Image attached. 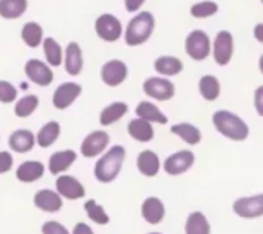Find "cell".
<instances>
[{"instance_id": "obj_25", "label": "cell", "mask_w": 263, "mask_h": 234, "mask_svg": "<svg viewBox=\"0 0 263 234\" xmlns=\"http://www.w3.org/2000/svg\"><path fill=\"white\" fill-rule=\"evenodd\" d=\"M44 172H45V166H44V163H41V161H33V160H30V161H24L19 168H17V171H16V177H17V180L19 182H24V183H33V182H36V180H39L42 175H44Z\"/></svg>"}, {"instance_id": "obj_17", "label": "cell", "mask_w": 263, "mask_h": 234, "mask_svg": "<svg viewBox=\"0 0 263 234\" xmlns=\"http://www.w3.org/2000/svg\"><path fill=\"white\" fill-rule=\"evenodd\" d=\"M62 195L58 191L51 189H41L34 195V205L36 208L45 211V212H58L62 208Z\"/></svg>"}, {"instance_id": "obj_36", "label": "cell", "mask_w": 263, "mask_h": 234, "mask_svg": "<svg viewBox=\"0 0 263 234\" xmlns=\"http://www.w3.org/2000/svg\"><path fill=\"white\" fill-rule=\"evenodd\" d=\"M17 99V88L8 82V81H0V102L10 104Z\"/></svg>"}, {"instance_id": "obj_21", "label": "cell", "mask_w": 263, "mask_h": 234, "mask_svg": "<svg viewBox=\"0 0 263 234\" xmlns=\"http://www.w3.org/2000/svg\"><path fill=\"white\" fill-rule=\"evenodd\" d=\"M137 168L143 175L155 177V175H158V172L161 169L160 157L154 151H149V149L141 151L138 154V158H137Z\"/></svg>"}, {"instance_id": "obj_37", "label": "cell", "mask_w": 263, "mask_h": 234, "mask_svg": "<svg viewBox=\"0 0 263 234\" xmlns=\"http://www.w3.org/2000/svg\"><path fill=\"white\" fill-rule=\"evenodd\" d=\"M42 234H70V232L62 223L56 220H48L42 225Z\"/></svg>"}, {"instance_id": "obj_32", "label": "cell", "mask_w": 263, "mask_h": 234, "mask_svg": "<svg viewBox=\"0 0 263 234\" xmlns=\"http://www.w3.org/2000/svg\"><path fill=\"white\" fill-rule=\"evenodd\" d=\"M22 39L30 48H37L44 44V30L37 22H27L22 28Z\"/></svg>"}, {"instance_id": "obj_16", "label": "cell", "mask_w": 263, "mask_h": 234, "mask_svg": "<svg viewBox=\"0 0 263 234\" xmlns=\"http://www.w3.org/2000/svg\"><path fill=\"white\" fill-rule=\"evenodd\" d=\"M141 214L143 219L151 223V225H158L163 222L166 215V208L164 203L158 197H147L141 206Z\"/></svg>"}, {"instance_id": "obj_29", "label": "cell", "mask_w": 263, "mask_h": 234, "mask_svg": "<svg viewBox=\"0 0 263 234\" xmlns=\"http://www.w3.org/2000/svg\"><path fill=\"white\" fill-rule=\"evenodd\" d=\"M61 135V124L58 121H48L47 124H44L41 128V131L37 132V145L42 149H47L50 146H53L56 143V140Z\"/></svg>"}, {"instance_id": "obj_30", "label": "cell", "mask_w": 263, "mask_h": 234, "mask_svg": "<svg viewBox=\"0 0 263 234\" xmlns=\"http://www.w3.org/2000/svg\"><path fill=\"white\" fill-rule=\"evenodd\" d=\"M184 232L186 234H211V225L206 215L200 211L191 212L186 219Z\"/></svg>"}, {"instance_id": "obj_42", "label": "cell", "mask_w": 263, "mask_h": 234, "mask_svg": "<svg viewBox=\"0 0 263 234\" xmlns=\"http://www.w3.org/2000/svg\"><path fill=\"white\" fill-rule=\"evenodd\" d=\"M254 38L257 39V42L263 45V24L261 22L254 27Z\"/></svg>"}, {"instance_id": "obj_23", "label": "cell", "mask_w": 263, "mask_h": 234, "mask_svg": "<svg viewBox=\"0 0 263 234\" xmlns=\"http://www.w3.org/2000/svg\"><path fill=\"white\" fill-rule=\"evenodd\" d=\"M78 155L74 151L71 149H65V151H59L54 152L50 160H48V169L53 175H58L61 172H65L67 169L71 168V165L76 161Z\"/></svg>"}, {"instance_id": "obj_43", "label": "cell", "mask_w": 263, "mask_h": 234, "mask_svg": "<svg viewBox=\"0 0 263 234\" xmlns=\"http://www.w3.org/2000/svg\"><path fill=\"white\" fill-rule=\"evenodd\" d=\"M258 70H260V73L263 75V55L258 58Z\"/></svg>"}, {"instance_id": "obj_11", "label": "cell", "mask_w": 263, "mask_h": 234, "mask_svg": "<svg viewBox=\"0 0 263 234\" xmlns=\"http://www.w3.org/2000/svg\"><path fill=\"white\" fill-rule=\"evenodd\" d=\"M25 75L28 76V79L31 82H34L36 85H41V87L50 85L54 79V75H53V70L50 68V65L41 59H30L25 64Z\"/></svg>"}, {"instance_id": "obj_3", "label": "cell", "mask_w": 263, "mask_h": 234, "mask_svg": "<svg viewBox=\"0 0 263 234\" xmlns=\"http://www.w3.org/2000/svg\"><path fill=\"white\" fill-rule=\"evenodd\" d=\"M125 160V149L119 145L110 148L95 165V177L101 183H110L113 182L124 165Z\"/></svg>"}, {"instance_id": "obj_22", "label": "cell", "mask_w": 263, "mask_h": 234, "mask_svg": "<svg viewBox=\"0 0 263 234\" xmlns=\"http://www.w3.org/2000/svg\"><path fill=\"white\" fill-rule=\"evenodd\" d=\"M135 112H137L138 118L151 121L152 124L154 123H157V124H167V121H169V118L164 115V112H161V109L157 104L151 102V101H141L137 105Z\"/></svg>"}, {"instance_id": "obj_7", "label": "cell", "mask_w": 263, "mask_h": 234, "mask_svg": "<svg viewBox=\"0 0 263 234\" xmlns=\"http://www.w3.org/2000/svg\"><path fill=\"white\" fill-rule=\"evenodd\" d=\"M212 56L215 64L224 67L231 62L234 56V36L228 30H221L217 33L212 44Z\"/></svg>"}, {"instance_id": "obj_34", "label": "cell", "mask_w": 263, "mask_h": 234, "mask_svg": "<svg viewBox=\"0 0 263 234\" xmlns=\"http://www.w3.org/2000/svg\"><path fill=\"white\" fill-rule=\"evenodd\" d=\"M37 107H39V98L36 95H27L16 102L14 113L19 118H28Z\"/></svg>"}, {"instance_id": "obj_15", "label": "cell", "mask_w": 263, "mask_h": 234, "mask_svg": "<svg viewBox=\"0 0 263 234\" xmlns=\"http://www.w3.org/2000/svg\"><path fill=\"white\" fill-rule=\"evenodd\" d=\"M64 64H65V71L70 76H78L82 68H84V56L82 50L78 42H70L65 48L64 55Z\"/></svg>"}, {"instance_id": "obj_26", "label": "cell", "mask_w": 263, "mask_h": 234, "mask_svg": "<svg viewBox=\"0 0 263 234\" xmlns=\"http://www.w3.org/2000/svg\"><path fill=\"white\" fill-rule=\"evenodd\" d=\"M28 8V0H0V16L8 21L19 19Z\"/></svg>"}, {"instance_id": "obj_40", "label": "cell", "mask_w": 263, "mask_h": 234, "mask_svg": "<svg viewBox=\"0 0 263 234\" xmlns=\"http://www.w3.org/2000/svg\"><path fill=\"white\" fill-rule=\"evenodd\" d=\"M146 0H124V8L128 13H140Z\"/></svg>"}, {"instance_id": "obj_20", "label": "cell", "mask_w": 263, "mask_h": 234, "mask_svg": "<svg viewBox=\"0 0 263 234\" xmlns=\"http://www.w3.org/2000/svg\"><path fill=\"white\" fill-rule=\"evenodd\" d=\"M36 137L31 131H27V129H19V131H14L11 135H10V140H8V145L11 148V151L14 152H19V154H25V152H30L34 145H36Z\"/></svg>"}, {"instance_id": "obj_28", "label": "cell", "mask_w": 263, "mask_h": 234, "mask_svg": "<svg viewBox=\"0 0 263 234\" xmlns=\"http://www.w3.org/2000/svg\"><path fill=\"white\" fill-rule=\"evenodd\" d=\"M198 92L206 101H215L218 99L221 93V84L220 81L212 75H204L198 81Z\"/></svg>"}, {"instance_id": "obj_13", "label": "cell", "mask_w": 263, "mask_h": 234, "mask_svg": "<svg viewBox=\"0 0 263 234\" xmlns=\"http://www.w3.org/2000/svg\"><path fill=\"white\" fill-rule=\"evenodd\" d=\"M82 87L78 82H64L53 93V105L58 110H65L81 96Z\"/></svg>"}, {"instance_id": "obj_18", "label": "cell", "mask_w": 263, "mask_h": 234, "mask_svg": "<svg viewBox=\"0 0 263 234\" xmlns=\"http://www.w3.org/2000/svg\"><path fill=\"white\" fill-rule=\"evenodd\" d=\"M127 132H128V135L132 138L140 141V143H149L155 137V131H154L152 123L151 121H146L143 118H138V116H137L135 120H132L128 123Z\"/></svg>"}, {"instance_id": "obj_35", "label": "cell", "mask_w": 263, "mask_h": 234, "mask_svg": "<svg viewBox=\"0 0 263 234\" xmlns=\"http://www.w3.org/2000/svg\"><path fill=\"white\" fill-rule=\"evenodd\" d=\"M84 208H85V212H87L88 219L93 220L95 223H98V225H107L110 222V217L105 212V209L101 205H98L95 200H87L85 205H84Z\"/></svg>"}, {"instance_id": "obj_8", "label": "cell", "mask_w": 263, "mask_h": 234, "mask_svg": "<svg viewBox=\"0 0 263 234\" xmlns=\"http://www.w3.org/2000/svg\"><path fill=\"white\" fill-rule=\"evenodd\" d=\"M128 76V68L121 59H110L101 68V79L107 87H118L125 82Z\"/></svg>"}, {"instance_id": "obj_12", "label": "cell", "mask_w": 263, "mask_h": 234, "mask_svg": "<svg viewBox=\"0 0 263 234\" xmlns=\"http://www.w3.org/2000/svg\"><path fill=\"white\" fill-rule=\"evenodd\" d=\"M195 163V155L192 151H178L164 160V171L169 175H181L189 171Z\"/></svg>"}, {"instance_id": "obj_39", "label": "cell", "mask_w": 263, "mask_h": 234, "mask_svg": "<svg viewBox=\"0 0 263 234\" xmlns=\"http://www.w3.org/2000/svg\"><path fill=\"white\" fill-rule=\"evenodd\" d=\"M254 107L258 116H263V85H258L254 92Z\"/></svg>"}, {"instance_id": "obj_27", "label": "cell", "mask_w": 263, "mask_h": 234, "mask_svg": "<svg viewBox=\"0 0 263 234\" xmlns=\"http://www.w3.org/2000/svg\"><path fill=\"white\" fill-rule=\"evenodd\" d=\"M171 132L175 134L177 137H180L184 143H187L189 146H195L201 141V132L197 126L191 124V123H178L171 126Z\"/></svg>"}, {"instance_id": "obj_24", "label": "cell", "mask_w": 263, "mask_h": 234, "mask_svg": "<svg viewBox=\"0 0 263 234\" xmlns=\"http://www.w3.org/2000/svg\"><path fill=\"white\" fill-rule=\"evenodd\" d=\"M127 112H128V105L125 102H121V101L111 102L101 110L99 123H101V126H111V124L118 123Z\"/></svg>"}, {"instance_id": "obj_33", "label": "cell", "mask_w": 263, "mask_h": 234, "mask_svg": "<svg viewBox=\"0 0 263 234\" xmlns=\"http://www.w3.org/2000/svg\"><path fill=\"white\" fill-rule=\"evenodd\" d=\"M218 4L214 0H201L191 7V16L194 19H208L218 13Z\"/></svg>"}, {"instance_id": "obj_44", "label": "cell", "mask_w": 263, "mask_h": 234, "mask_svg": "<svg viewBox=\"0 0 263 234\" xmlns=\"http://www.w3.org/2000/svg\"><path fill=\"white\" fill-rule=\"evenodd\" d=\"M149 234H161V232H149Z\"/></svg>"}, {"instance_id": "obj_9", "label": "cell", "mask_w": 263, "mask_h": 234, "mask_svg": "<svg viewBox=\"0 0 263 234\" xmlns=\"http://www.w3.org/2000/svg\"><path fill=\"white\" fill-rule=\"evenodd\" d=\"M108 143H110V135L105 131H93L84 138L81 145V154L85 158H95L107 149Z\"/></svg>"}, {"instance_id": "obj_10", "label": "cell", "mask_w": 263, "mask_h": 234, "mask_svg": "<svg viewBox=\"0 0 263 234\" xmlns=\"http://www.w3.org/2000/svg\"><path fill=\"white\" fill-rule=\"evenodd\" d=\"M234 212L243 219H255L263 215V194L237 199L232 205Z\"/></svg>"}, {"instance_id": "obj_31", "label": "cell", "mask_w": 263, "mask_h": 234, "mask_svg": "<svg viewBox=\"0 0 263 234\" xmlns=\"http://www.w3.org/2000/svg\"><path fill=\"white\" fill-rule=\"evenodd\" d=\"M42 45H44V55H45L47 64L51 67H59L62 64L64 55H65L61 44L53 38H45Z\"/></svg>"}, {"instance_id": "obj_45", "label": "cell", "mask_w": 263, "mask_h": 234, "mask_svg": "<svg viewBox=\"0 0 263 234\" xmlns=\"http://www.w3.org/2000/svg\"><path fill=\"white\" fill-rule=\"evenodd\" d=\"M260 2H261V4H263V0H260Z\"/></svg>"}, {"instance_id": "obj_41", "label": "cell", "mask_w": 263, "mask_h": 234, "mask_svg": "<svg viewBox=\"0 0 263 234\" xmlns=\"http://www.w3.org/2000/svg\"><path fill=\"white\" fill-rule=\"evenodd\" d=\"M73 234H95V232H93V229L87 223L79 222V223H76V226L73 229Z\"/></svg>"}, {"instance_id": "obj_2", "label": "cell", "mask_w": 263, "mask_h": 234, "mask_svg": "<svg viewBox=\"0 0 263 234\" xmlns=\"http://www.w3.org/2000/svg\"><path fill=\"white\" fill-rule=\"evenodd\" d=\"M155 30V17L151 11H140L127 24L124 41L128 47H138L146 44Z\"/></svg>"}, {"instance_id": "obj_1", "label": "cell", "mask_w": 263, "mask_h": 234, "mask_svg": "<svg viewBox=\"0 0 263 234\" xmlns=\"http://www.w3.org/2000/svg\"><path fill=\"white\" fill-rule=\"evenodd\" d=\"M212 123L217 132L231 141H245L249 135V126L231 110H217L212 115Z\"/></svg>"}, {"instance_id": "obj_6", "label": "cell", "mask_w": 263, "mask_h": 234, "mask_svg": "<svg viewBox=\"0 0 263 234\" xmlns=\"http://www.w3.org/2000/svg\"><path fill=\"white\" fill-rule=\"evenodd\" d=\"M146 96L157 101H169L175 96V84L164 76H152L143 82Z\"/></svg>"}, {"instance_id": "obj_4", "label": "cell", "mask_w": 263, "mask_h": 234, "mask_svg": "<svg viewBox=\"0 0 263 234\" xmlns=\"http://www.w3.org/2000/svg\"><path fill=\"white\" fill-rule=\"evenodd\" d=\"M184 51H186V55L191 59H194L197 62H201V61L208 59L209 55H211V51H212L211 38L203 30H192L186 36Z\"/></svg>"}, {"instance_id": "obj_14", "label": "cell", "mask_w": 263, "mask_h": 234, "mask_svg": "<svg viewBox=\"0 0 263 234\" xmlns=\"http://www.w3.org/2000/svg\"><path fill=\"white\" fill-rule=\"evenodd\" d=\"M56 191L62 197H65L68 200H78V199H82L85 195L84 185L78 178H74L71 175H61V177H58V180H56Z\"/></svg>"}, {"instance_id": "obj_5", "label": "cell", "mask_w": 263, "mask_h": 234, "mask_svg": "<svg viewBox=\"0 0 263 234\" xmlns=\"http://www.w3.org/2000/svg\"><path fill=\"white\" fill-rule=\"evenodd\" d=\"M95 31L98 34V38L104 42H116L118 39H121L124 28L121 21L110 14V13H104L101 14L96 22H95Z\"/></svg>"}, {"instance_id": "obj_38", "label": "cell", "mask_w": 263, "mask_h": 234, "mask_svg": "<svg viewBox=\"0 0 263 234\" xmlns=\"http://www.w3.org/2000/svg\"><path fill=\"white\" fill-rule=\"evenodd\" d=\"M13 168V155L8 151L0 152V174H5Z\"/></svg>"}, {"instance_id": "obj_19", "label": "cell", "mask_w": 263, "mask_h": 234, "mask_svg": "<svg viewBox=\"0 0 263 234\" xmlns=\"http://www.w3.org/2000/svg\"><path fill=\"white\" fill-rule=\"evenodd\" d=\"M154 68L160 76H177L184 70V64L180 58L177 56H171V55H164L155 59L154 62Z\"/></svg>"}]
</instances>
